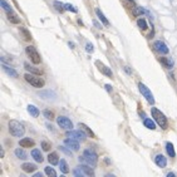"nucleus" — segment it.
Segmentation results:
<instances>
[{"label": "nucleus", "instance_id": "1", "mask_svg": "<svg viewBox=\"0 0 177 177\" xmlns=\"http://www.w3.org/2000/svg\"><path fill=\"white\" fill-rule=\"evenodd\" d=\"M79 162H85L87 165L92 166V167H94L97 165V162H98V155L93 150H85L83 152V156L82 157H79Z\"/></svg>", "mask_w": 177, "mask_h": 177}, {"label": "nucleus", "instance_id": "2", "mask_svg": "<svg viewBox=\"0 0 177 177\" xmlns=\"http://www.w3.org/2000/svg\"><path fill=\"white\" fill-rule=\"evenodd\" d=\"M9 132L14 137H23L24 133H25V128H24V126L20 122L12 119L9 122Z\"/></svg>", "mask_w": 177, "mask_h": 177}, {"label": "nucleus", "instance_id": "3", "mask_svg": "<svg viewBox=\"0 0 177 177\" xmlns=\"http://www.w3.org/2000/svg\"><path fill=\"white\" fill-rule=\"evenodd\" d=\"M151 113H152V117H153V119L156 121V123H157L158 126L162 128V130H166V128L168 127L167 118H166V116L161 112V111H158L157 108H152L151 109Z\"/></svg>", "mask_w": 177, "mask_h": 177}, {"label": "nucleus", "instance_id": "4", "mask_svg": "<svg viewBox=\"0 0 177 177\" xmlns=\"http://www.w3.org/2000/svg\"><path fill=\"white\" fill-rule=\"evenodd\" d=\"M35 75L28 72L26 74L24 75V78H25V81L29 83V84H32L33 87H35V88H41V87L45 85V82H44V79L40 78V77H35Z\"/></svg>", "mask_w": 177, "mask_h": 177}, {"label": "nucleus", "instance_id": "5", "mask_svg": "<svg viewBox=\"0 0 177 177\" xmlns=\"http://www.w3.org/2000/svg\"><path fill=\"white\" fill-rule=\"evenodd\" d=\"M138 89H140L141 94L146 99H147V102L150 103V104H155V98H153V94H152V92L150 89L146 87L143 83H138Z\"/></svg>", "mask_w": 177, "mask_h": 177}, {"label": "nucleus", "instance_id": "6", "mask_svg": "<svg viewBox=\"0 0 177 177\" xmlns=\"http://www.w3.org/2000/svg\"><path fill=\"white\" fill-rule=\"evenodd\" d=\"M57 124L60 128L67 130V131H69V130H72V128H73V122L69 119L68 117H64V116H59L57 118Z\"/></svg>", "mask_w": 177, "mask_h": 177}, {"label": "nucleus", "instance_id": "7", "mask_svg": "<svg viewBox=\"0 0 177 177\" xmlns=\"http://www.w3.org/2000/svg\"><path fill=\"white\" fill-rule=\"evenodd\" d=\"M26 54L30 57V60H32L34 64H40V62H41L40 54L38 53L34 47H26Z\"/></svg>", "mask_w": 177, "mask_h": 177}, {"label": "nucleus", "instance_id": "8", "mask_svg": "<svg viewBox=\"0 0 177 177\" xmlns=\"http://www.w3.org/2000/svg\"><path fill=\"white\" fill-rule=\"evenodd\" d=\"M67 136L74 138V140H77V141H81V142L85 141V138H87V134H85L83 131H81V130H78V131H72V130H69V131L67 132Z\"/></svg>", "mask_w": 177, "mask_h": 177}, {"label": "nucleus", "instance_id": "9", "mask_svg": "<svg viewBox=\"0 0 177 177\" xmlns=\"http://www.w3.org/2000/svg\"><path fill=\"white\" fill-rule=\"evenodd\" d=\"M153 48H155V50L158 52L159 54H167L168 52H170L168 50V47L166 45L163 41H161V40H156L155 43H153Z\"/></svg>", "mask_w": 177, "mask_h": 177}, {"label": "nucleus", "instance_id": "10", "mask_svg": "<svg viewBox=\"0 0 177 177\" xmlns=\"http://www.w3.org/2000/svg\"><path fill=\"white\" fill-rule=\"evenodd\" d=\"M96 65L98 67V69H99V72H102L103 74L106 75V77H108V78H113V73H112V71L107 67V65H104L103 63H100L99 60H96Z\"/></svg>", "mask_w": 177, "mask_h": 177}, {"label": "nucleus", "instance_id": "11", "mask_svg": "<svg viewBox=\"0 0 177 177\" xmlns=\"http://www.w3.org/2000/svg\"><path fill=\"white\" fill-rule=\"evenodd\" d=\"M64 144L67 146L68 148H71L72 151H78L79 150V141L74 140V138H72V137L64 140Z\"/></svg>", "mask_w": 177, "mask_h": 177}, {"label": "nucleus", "instance_id": "12", "mask_svg": "<svg viewBox=\"0 0 177 177\" xmlns=\"http://www.w3.org/2000/svg\"><path fill=\"white\" fill-rule=\"evenodd\" d=\"M1 68H3V71H4L6 74L9 75V77L18 78V72H16L15 69H13L12 67H9V65H6L5 63H3V64H1Z\"/></svg>", "mask_w": 177, "mask_h": 177}, {"label": "nucleus", "instance_id": "13", "mask_svg": "<svg viewBox=\"0 0 177 177\" xmlns=\"http://www.w3.org/2000/svg\"><path fill=\"white\" fill-rule=\"evenodd\" d=\"M19 146L23 148H30V147H34L35 146V142H34L32 138H22L19 141Z\"/></svg>", "mask_w": 177, "mask_h": 177}, {"label": "nucleus", "instance_id": "14", "mask_svg": "<svg viewBox=\"0 0 177 177\" xmlns=\"http://www.w3.org/2000/svg\"><path fill=\"white\" fill-rule=\"evenodd\" d=\"M155 163L158 166V167H161V168H163L167 166V159H166V157L163 155H157L155 157Z\"/></svg>", "mask_w": 177, "mask_h": 177}, {"label": "nucleus", "instance_id": "15", "mask_svg": "<svg viewBox=\"0 0 177 177\" xmlns=\"http://www.w3.org/2000/svg\"><path fill=\"white\" fill-rule=\"evenodd\" d=\"M146 10L144 8H142V6H137V5H134V6H132V10H131V13H132V15L133 16H142L143 14H146Z\"/></svg>", "mask_w": 177, "mask_h": 177}, {"label": "nucleus", "instance_id": "16", "mask_svg": "<svg viewBox=\"0 0 177 177\" xmlns=\"http://www.w3.org/2000/svg\"><path fill=\"white\" fill-rule=\"evenodd\" d=\"M24 68H25L29 73H32V74H37V75H41V74H43V72H41L40 69L33 67V65H30L29 63H24Z\"/></svg>", "mask_w": 177, "mask_h": 177}, {"label": "nucleus", "instance_id": "17", "mask_svg": "<svg viewBox=\"0 0 177 177\" xmlns=\"http://www.w3.org/2000/svg\"><path fill=\"white\" fill-rule=\"evenodd\" d=\"M22 170L24 172H26V173H32V172H34L37 170V166L34 165V163H23L22 165Z\"/></svg>", "mask_w": 177, "mask_h": 177}, {"label": "nucleus", "instance_id": "18", "mask_svg": "<svg viewBox=\"0 0 177 177\" xmlns=\"http://www.w3.org/2000/svg\"><path fill=\"white\" fill-rule=\"evenodd\" d=\"M96 14H97V16H98V19L102 22V24H104V25H109V22H108V19L104 16V14H103L102 12H100V9L97 8L96 9Z\"/></svg>", "mask_w": 177, "mask_h": 177}, {"label": "nucleus", "instance_id": "19", "mask_svg": "<svg viewBox=\"0 0 177 177\" xmlns=\"http://www.w3.org/2000/svg\"><path fill=\"white\" fill-rule=\"evenodd\" d=\"M48 161H49L50 165H58L59 163V158L57 152H52V153L48 155Z\"/></svg>", "mask_w": 177, "mask_h": 177}, {"label": "nucleus", "instance_id": "20", "mask_svg": "<svg viewBox=\"0 0 177 177\" xmlns=\"http://www.w3.org/2000/svg\"><path fill=\"white\" fill-rule=\"evenodd\" d=\"M26 109H28V113H29L32 117H38V116H39V113H40L39 109H38L34 104H29Z\"/></svg>", "mask_w": 177, "mask_h": 177}, {"label": "nucleus", "instance_id": "21", "mask_svg": "<svg viewBox=\"0 0 177 177\" xmlns=\"http://www.w3.org/2000/svg\"><path fill=\"white\" fill-rule=\"evenodd\" d=\"M156 121L155 119H151V118H144L143 121V124L144 127H147L148 130H156Z\"/></svg>", "mask_w": 177, "mask_h": 177}, {"label": "nucleus", "instance_id": "22", "mask_svg": "<svg viewBox=\"0 0 177 177\" xmlns=\"http://www.w3.org/2000/svg\"><path fill=\"white\" fill-rule=\"evenodd\" d=\"M166 151H167V153H168V156L171 158H175L176 157L175 148H173V144L171 143V142H167V143H166Z\"/></svg>", "mask_w": 177, "mask_h": 177}, {"label": "nucleus", "instance_id": "23", "mask_svg": "<svg viewBox=\"0 0 177 177\" xmlns=\"http://www.w3.org/2000/svg\"><path fill=\"white\" fill-rule=\"evenodd\" d=\"M32 157L35 159L37 162H39V163H41V162L44 161V158H43V156H41L39 150H33L32 151Z\"/></svg>", "mask_w": 177, "mask_h": 177}, {"label": "nucleus", "instance_id": "24", "mask_svg": "<svg viewBox=\"0 0 177 177\" xmlns=\"http://www.w3.org/2000/svg\"><path fill=\"white\" fill-rule=\"evenodd\" d=\"M15 156H16L18 158H20V159H25V158H28V153L23 150V148H16V150H15Z\"/></svg>", "mask_w": 177, "mask_h": 177}, {"label": "nucleus", "instance_id": "25", "mask_svg": "<svg viewBox=\"0 0 177 177\" xmlns=\"http://www.w3.org/2000/svg\"><path fill=\"white\" fill-rule=\"evenodd\" d=\"M159 62H161V63L163 64L166 68H168V69H171L173 67V62L171 60V59H167V58L161 57V58H159Z\"/></svg>", "mask_w": 177, "mask_h": 177}, {"label": "nucleus", "instance_id": "26", "mask_svg": "<svg viewBox=\"0 0 177 177\" xmlns=\"http://www.w3.org/2000/svg\"><path fill=\"white\" fill-rule=\"evenodd\" d=\"M59 168H60V171L63 173H68L69 172V168H68V163L65 159H60L59 161Z\"/></svg>", "mask_w": 177, "mask_h": 177}, {"label": "nucleus", "instance_id": "27", "mask_svg": "<svg viewBox=\"0 0 177 177\" xmlns=\"http://www.w3.org/2000/svg\"><path fill=\"white\" fill-rule=\"evenodd\" d=\"M79 167H81L83 171H84L85 176H94V171H93V168H91L89 166H87V165H81Z\"/></svg>", "mask_w": 177, "mask_h": 177}, {"label": "nucleus", "instance_id": "28", "mask_svg": "<svg viewBox=\"0 0 177 177\" xmlns=\"http://www.w3.org/2000/svg\"><path fill=\"white\" fill-rule=\"evenodd\" d=\"M20 33L23 34V37H24V39H25V40H32V34H30V32L28 29L20 26Z\"/></svg>", "mask_w": 177, "mask_h": 177}, {"label": "nucleus", "instance_id": "29", "mask_svg": "<svg viewBox=\"0 0 177 177\" xmlns=\"http://www.w3.org/2000/svg\"><path fill=\"white\" fill-rule=\"evenodd\" d=\"M79 127H82L83 130H84V131L87 132V134H88V136H91V138H97V137H96V134L93 133V131H92L88 126H85L84 123H79Z\"/></svg>", "mask_w": 177, "mask_h": 177}, {"label": "nucleus", "instance_id": "30", "mask_svg": "<svg viewBox=\"0 0 177 177\" xmlns=\"http://www.w3.org/2000/svg\"><path fill=\"white\" fill-rule=\"evenodd\" d=\"M8 19L10 20V23H14V24H19V23H20V19H19L18 16H16L13 12L8 13Z\"/></svg>", "mask_w": 177, "mask_h": 177}, {"label": "nucleus", "instance_id": "31", "mask_svg": "<svg viewBox=\"0 0 177 177\" xmlns=\"http://www.w3.org/2000/svg\"><path fill=\"white\" fill-rule=\"evenodd\" d=\"M53 5H54V8L58 10V12H60V13H63L65 12V4H63V3H60V1H55L53 3Z\"/></svg>", "mask_w": 177, "mask_h": 177}, {"label": "nucleus", "instance_id": "32", "mask_svg": "<svg viewBox=\"0 0 177 177\" xmlns=\"http://www.w3.org/2000/svg\"><path fill=\"white\" fill-rule=\"evenodd\" d=\"M0 5H1V8L5 10L6 13H10V12H13V8L12 6H10L8 3L5 1V0H0Z\"/></svg>", "mask_w": 177, "mask_h": 177}, {"label": "nucleus", "instance_id": "33", "mask_svg": "<svg viewBox=\"0 0 177 177\" xmlns=\"http://www.w3.org/2000/svg\"><path fill=\"white\" fill-rule=\"evenodd\" d=\"M137 25L140 26L142 30H146V29H147V23H146L144 19H138V20H137Z\"/></svg>", "mask_w": 177, "mask_h": 177}, {"label": "nucleus", "instance_id": "34", "mask_svg": "<svg viewBox=\"0 0 177 177\" xmlns=\"http://www.w3.org/2000/svg\"><path fill=\"white\" fill-rule=\"evenodd\" d=\"M43 116L45 117L47 119H50V121H52V119L54 118V113L52 112V111H49V109H45V111L43 112Z\"/></svg>", "mask_w": 177, "mask_h": 177}, {"label": "nucleus", "instance_id": "35", "mask_svg": "<svg viewBox=\"0 0 177 177\" xmlns=\"http://www.w3.org/2000/svg\"><path fill=\"white\" fill-rule=\"evenodd\" d=\"M44 171H45V173H47L48 176H53V177L57 176V172L54 171L53 167H45V170H44Z\"/></svg>", "mask_w": 177, "mask_h": 177}, {"label": "nucleus", "instance_id": "36", "mask_svg": "<svg viewBox=\"0 0 177 177\" xmlns=\"http://www.w3.org/2000/svg\"><path fill=\"white\" fill-rule=\"evenodd\" d=\"M74 176H77V177H83V176H85V173H84V171L81 168V167H78V168H75L74 170Z\"/></svg>", "mask_w": 177, "mask_h": 177}, {"label": "nucleus", "instance_id": "37", "mask_svg": "<svg viewBox=\"0 0 177 177\" xmlns=\"http://www.w3.org/2000/svg\"><path fill=\"white\" fill-rule=\"evenodd\" d=\"M40 146H41V148H43V151H49L50 150V143L47 141H43L40 143Z\"/></svg>", "mask_w": 177, "mask_h": 177}, {"label": "nucleus", "instance_id": "38", "mask_svg": "<svg viewBox=\"0 0 177 177\" xmlns=\"http://www.w3.org/2000/svg\"><path fill=\"white\" fill-rule=\"evenodd\" d=\"M65 10H69V12H72V13H77L78 12L77 8H74L72 4H65Z\"/></svg>", "mask_w": 177, "mask_h": 177}, {"label": "nucleus", "instance_id": "39", "mask_svg": "<svg viewBox=\"0 0 177 177\" xmlns=\"http://www.w3.org/2000/svg\"><path fill=\"white\" fill-rule=\"evenodd\" d=\"M85 50L88 52V53H93L94 48H93V45H92L91 43H87V44H85Z\"/></svg>", "mask_w": 177, "mask_h": 177}, {"label": "nucleus", "instance_id": "40", "mask_svg": "<svg viewBox=\"0 0 177 177\" xmlns=\"http://www.w3.org/2000/svg\"><path fill=\"white\" fill-rule=\"evenodd\" d=\"M65 147H67V146H65ZM65 147H59V148H60V150L63 151L64 153H67V155H69V156H72V151H71V148H69V150H67Z\"/></svg>", "mask_w": 177, "mask_h": 177}, {"label": "nucleus", "instance_id": "41", "mask_svg": "<svg viewBox=\"0 0 177 177\" xmlns=\"http://www.w3.org/2000/svg\"><path fill=\"white\" fill-rule=\"evenodd\" d=\"M104 87H106L107 92H112V91H113V88H112V85H111V84H106Z\"/></svg>", "mask_w": 177, "mask_h": 177}, {"label": "nucleus", "instance_id": "42", "mask_svg": "<svg viewBox=\"0 0 177 177\" xmlns=\"http://www.w3.org/2000/svg\"><path fill=\"white\" fill-rule=\"evenodd\" d=\"M68 45H69V48H71V49H74V48H75V45H74V43H73V41H69Z\"/></svg>", "mask_w": 177, "mask_h": 177}, {"label": "nucleus", "instance_id": "43", "mask_svg": "<svg viewBox=\"0 0 177 177\" xmlns=\"http://www.w3.org/2000/svg\"><path fill=\"white\" fill-rule=\"evenodd\" d=\"M124 71H126L127 74H132V71H130V68L128 67H124Z\"/></svg>", "mask_w": 177, "mask_h": 177}, {"label": "nucleus", "instance_id": "44", "mask_svg": "<svg viewBox=\"0 0 177 177\" xmlns=\"http://www.w3.org/2000/svg\"><path fill=\"white\" fill-rule=\"evenodd\" d=\"M93 24H94V25H96L97 28H98V29H99V28H102V25H100V24H99L98 22H96V20H94V22H93Z\"/></svg>", "mask_w": 177, "mask_h": 177}, {"label": "nucleus", "instance_id": "45", "mask_svg": "<svg viewBox=\"0 0 177 177\" xmlns=\"http://www.w3.org/2000/svg\"><path fill=\"white\" fill-rule=\"evenodd\" d=\"M167 177H176V173H173V172H168V173H167Z\"/></svg>", "mask_w": 177, "mask_h": 177}, {"label": "nucleus", "instance_id": "46", "mask_svg": "<svg viewBox=\"0 0 177 177\" xmlns=\"http://www.w3.org/2000/svg\"><path fill=\"white\" fill-rule=\"evenodd\" d=\"M43 175H41V172H37L35 175H34V177H41Z\"/></svg>", "mask_w": 177, "mask_h": 177}, {"label": "nucleus", "instance_id": "47", "mask_svg": "<svg viewBox=\"0 0 177 177\" xmlns=\"http://www.w3.org/2000/svg\"><path fill=\"white\" fill-rule=\"evenodd\" d=\"M78 24H81V25L83 26V22H82V20H81V19H78Z\"/></svg>", "mask_w": 177, "mask_h": 177}]
</instances>
